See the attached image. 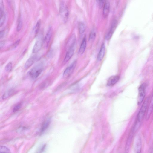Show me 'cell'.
<instances>
[{"instance_id":"cell-1","label":"cell","mask_w":153,"mask_h":153,"mask_svg":"<svg viewBox=\"0 0 153 153\" xmlns=\"http://www.w3.org/2000/svg\"><path fill=\"white\" fill-rule=\"evenodd\" d=\"M149 98L147 97L142 105L137 116V121L141 123L142 121L148 106Z\"/></svg>"},{"instance_id":"cell-2","label":"cell","mask_w":153,"mask_h":153,"mask_svg":"<svg viewBox=\"0 0 153 153\" xmlns=\"http://www.w3.org/2000/svg\"><path fill=\"white\" fill-rule=\"evenodd\" d=\"M59 13L63 22H66L68 18L69 12L67 5L63 2L60 4Z\"/></svg>"},{"instance_id":"cell-3","label":"cell","mask_w":153,"mask_h":153,"mask_svg":"<svg viewBox=\"0 0 153 153\" xmlns=\"http://www.w3.org/2000/svg\"><path fill=\"white\" fill-rule=\"evenodd\" d=\"M43 69L41 64H39L32 68L29 72V76L33 79L37 78L41 74Z\"/></svg>"},{"instance_id":"cell-4","label":"cell","mask_w":153,"mask_h":153,"mask_svg":"<svg viewBox=\"0 0 153 153\" xmlns=\"http://www.w3.org/2000/svg\"><path fill=\"white\" fill-rule=\"evenodd\" d=\"M146 88V85L144 83L142 84L139 88L137 98V103L138 105H140L143 101L145 95Z\"/></svg>"},{"instance_id":"cell-5","label":"cell","mask_w":153,"mask_h":153,"mask_svg":"<svg viewBox=\"0 0 153 153\" xmlns=\"http://www.w3.org/2000/svg\"><path fill=\"white\" fill-rule=\"evenodd\" d=\"M76 64V61H74L64 71L63 73V77L65 78L69 76L73 72Z\"/></svg>"},{"instance_id":"cell-6","label":"cell","mask_w":153,"mask_h":153,"mask_svg":"<svg viewBox=\"0 0 153 153\" xmlns=\"http://www.w3.org/2000/svg\"><path fill=\"white\" fill-rule=\"evenodd\" d=\"M134 149L135 152L136 153L141 152V138L139 136H137L135 138Z\"/></svg>"},{"instance_id":"cell-7","label":"cell","mask_w":153,"mask_h":153,"mask_svg":"<svg viewBox=\"0 0 153 153\" xmlns=\"http://www.w3.org/2000/svg\"><path fill=\"white\" fill-rule=\"evenodd\" d=\"M117 22L116 20H114L112 22L109 30L106 34L105 38L106 40H108L111 37L113 34L117 26Z\"/></svg>"},{"instance_id":"cell-8","label":"cell","mask_w":153,"mask_h":153,"mask_svg":"<svg viewBox=\"0 0 153 153\" xmlns=\"http://www.w3.org/2000/svg\"><path fill=\"white\" fill-rule=\"evenodd\" d=\"M0 26L1 27L4 24L6 19V14L4 11L3 0H0Z\"/></svg>"},{"instance_id":"cell-9","label":"cell","mask_w":153,"mask_h":153,"mask_svg":"<svg viewBox=\"0 0 153 153\" xmlns=\"http://www.w3.org/2000/svg\"><path fill=\"white\" fill-rule=\"evenodd\" d=\"M43 41L42 39H39L35 42L32 49V53H36L38 52L42 48Z\"/></svg>"},{"instance_id":"cell-10","label":"cell","mask_w":153,"mask_h":153,"mask_svg":"<svg viewBox=\"0 0 153 153\" xmlns=\"http://www.w3.org/2000/svg\"><path fill=\"white\" fill-rule=\"evenodd\" d=\"M37 58V56L36 55L31 56L26 61L25 65V68L27 69L31 66L36 61Z\"/></svg>"},{"instance_id":"cell-11","label":"cell","mask_w":153,"mask_h":153,"mask_svg":"<svg viewBox=\"0 0 153 153\" xmlns=\"http://www.w3.org/2000/svg\"><path fill=\"white\" fill-rule=\"evenodd\" d=\"M120 76L118 75L112 76L108 80L107 85L109 86H112L114 85L119 81Z\"/></svg>"},{"instance_id":"cell-12","label":"cell","mask_w":153,"mask_h":153,"mask_svg":"<svg viewBox=\"0 0 153 153\" xmlns=\"http://www.w3.org/2000/svg\"><path fill=\"white\" fill-rule=\"evenodd\" d=\"M75 50L74 46L71 47L68 49L64 60V62L66 63L71 58L73 55Z\"/></svg>"},{"instance_id":"cell-13","label":"cell","mask_w":153,"mask_h":153,"mask_svg":"<svg viewBox=\"0 0 153 153\" xmlns=\"http://www.w3.org/2000/svg\"><path fill=\"white\" fill-rule=\"evenodd\" d=\"M50 118H48L42 124L40 131V134L41 135L49 127L51 122Z\"/></svg>"},{"instance_id":"cell-14","label":"cell","mask_w":153,"mask_h":153,"mask_svg":"<svg viewBox=\"0 0 153 153\" xmlns=\"http://www.w3.org/2000/svg\"><path fill=\"white\" fill-rule=\"evenodd\" d=\"M52 33V29L51 27H50L46 34V36L43 40V42L46 46H47L51 40Z\"/></svg>"},{"instance_id":"cell-15","label":"cell","mask_w":153,"mask_h":153,"mask_svg":"<svg viewBox=\"0 0 153 153\" xmlns=\"http://www.w3.org/2000/svg\"><path fill=\"white\" fill-rule=\"evenodd\" d=\"M148 105L146 117V120H148L149 119L153 109V95L151 98Z\"/></svg>"},{"instance_id":"cell-16","label":"cell","mask_w":153,"mask_h":153,"mask_svg":"<svg viewBox=\"0 0 153 153\" xmlns=\"http://www.w3.org/2000/svg\"><path fill=\"white\" fill-rule=\"evenodd\" d=\"M134 132L133 128H132L128 136L126 143L125 151H126V152H128L129 150L133 135Z\"/></svg>"},{"instance_id":"cell-17","label":"cell","mask_w":153,"mask_h":153,"mask_svg":"<svg viewBox=\"0 0 153 153\" xmlns=\"http://www.w3.org/2000/svg\"><path fill=\"white\" fill-rule=\"evenodd\" d=\"M110 3L108 0H106L103 7V14L105 17H107L108 15L110 10Z\"/></svg>"},{"instance_id":"cell-18","label":"cell","mask_w":153,"mask_h":153,"mask_svg":"<svg viewBox=\"0 0 153 153\" xmlns=\"http://www.w3.org/2000/svg\"><path fill=\"white\" fill-rule=\"evenodd\" d=\"M105 53V46L104 44H102L99 53L98 54L97 59L99 61H101L104 57Z\"/></svg>"},{"instance_id":"cell-19","label":"cell","mask_w":153,"mask_h":153,"mask_svg":"<svg viewBox=\"0 0 153 153\" xmlns=\"http://www.w3.org/2000/svg\"><path fill=\"white\" fill-rule=\"evenodd\" d=\"M76 42V37L75 34H73L70 37L67 45L68 49L75 46Z\"/></svg>"},{"instance_id":"cell-20","label":"cell","mask_w":153,"mask_h":153,"mask_svg":"<svg viewBox=\"0 0 153 153\" xmlns=\"http://www.w3.org/2000/svg\"><path fill=\"white\" fill-rule=\"evenodd\" d=\"M86 46V39L85 37L82 39L79 49V52L80 54H83L85 49Z\"/></svg>"},{"instance_id":"cell-21","label":"cell","mask_w":153,"mask_h":153,"mask_svg":"<svg viewBox=\"0 0 153 153\" xmlns=\"http://www.w3.org/2000/svg\"><path fill=\"white\" fill-rule=\"evenodd\" d=\"M14 90L13 89H10L5 92L2 96L3 99H6L11 96L14 93Z\"/></svg>"},{"instance_id":"cell-22","label":"cell","mask_w":153,"mask_h":153,"mask_svg":"<svg viewBox=\"0 0 153 153\" xmlns=\"http://www.w3.org/2000/svg\"><path fill=\"white\" fill-rule=\"evenodd\" d=\"M78 27L79 33L82 34L84 33L86 29L85 24L82 22H80L79 24Z\"/></svg>"},{"instance_id":"cell-23","label":"cell","mask_w":153,"mask_h":153,"mask_svg":"<svg viewBox=\"0 0 153 153\" xmlns=\"http://www.w3.org/2000/svg\"><path fill=\"white\" fill-rule=\"evenodd\" d=\"M40 26V22L39 20L33 28V31L35 36H36L39 32Z\"/></svg>"},{"instance_id":"cell-24","label":"cell","mask_w":153,"mask_h":153,"mask_svg":"<svg viewBox=\"0 0 153 153\" xmlns=\"http://www.w3.org/2000/svg\"><path fill=\"white\" fill-rule=\"evenodd\" d=\"M23 25L22 19L21 16L19 17L17 23V25L16 27V30L17 31H19L21 29Z\"/></svg>"},{"instance_id":"cell-25","label":"cell","mask_w":153,"mask_h":153,"mask_svg":"<svg viewBox=\"0 0 153 153\" xmlns=\"http://www.w3.org/2000/svg\"><path fill=\"white\" fill-rule=\"evenodd\" d=\"M0 153H10V149L6 146H1L0 148Z\"/></svg>"},{"instance_id":"cell-26","label":"cell","mask_w":153,"mask_h":153,"mask_svg":"<svg viewBox=\"0 0 153 153\" xmlns=\"http://www.w3.org/2000/svg\"><path fill=\"white\" fill-rule=\"evenodd\" d=\"M96 33L95 31L93 30L91 32L89 36V40L94 41L95 38Z\"/></svg>"},{"instance_id":"cell-27","label":"cell","mask_w":153,"mask_h":153,"mask_svg":"<svg viewBox=\"0 0 153 153\" xmlns=\"http://www.w3.org/2000/svg\"><path fill=\"white\" fill-rule=\"evenodd\" d=\"M12 64L11 62H9L6 65L5 70L7 72H9L12 69Z\"/></svg>"},{"instance_id":"cell-28","label":"cell","mask_w":153,"mask_h":153,"mask_svg":"<svg viewBox=\"0 0 153 153\" xmlns=\"http://www.w3.org/2000/svg\"><path fill=\"white\" fill-rule=\"evenodd\" d=\"M99 7L100 8H102L104 6L105 2L104 0H96Z\"/></svg>"},{"instance_id":"cell-29","label":"cell","mask_w":153,"mask_h":153,"mask_svg":"<svg viewBox=\"0 0 153 153\" xmlns=\"http://www.w3.org/2000/svg\"><path fill=\"white\" fill-rule=\"evenodd\" d=\"M21 106V103H20L17 104L14 107L13 109V112H15L18 111L20 108Z\"/></svg>"},{"instance_id":"cell-30","label":"cell","mask_w":153,"mask_h":153,"mask_svg":"<svg viewBox=\"0 0 153 153\" xmlns=\"http://www.w3.org/2000/svg\"><path fill=\"white\" fill-rule=\"evenodd\" d=\"M7 1L10 7L13 9L14 6V0H7Z\"/></svg>"},{"instance_id":"cell-31","label":"cell","mask_w":153,"mask_h":153,"mask_svg":"<svg viewBox=\"0 0 153 153\" xmlns=\"http://www.w3.org/2000/svg\"><path fill=\"white\" fill-rule=\"evenodd\" d=\"M20 42V40L19 39L13 43L11 46L12 48H16L19 45Z\"/></svg>"},{"instance_id":"cell-32","label":"cell","mask_w":153,"mask_h":153,"mask_svg":"<svg viewBox=\"0 0 153 153\" xmlns=\"http://www.w3.org/2000/svg\"><path fill=\"white\" fill-rule=\"evenodd\" d=\"M46 147V144H44L43 145L41 148L39 149L38 152H43L45 149Z\"/></svg>"},{"instance_id":"cell-33","label":"cell","mask_w":153,"mask_h":153,"mask_svg":"<svg viewBox=\"0 0 153 153\" xmlns=\"http://www.w3.org/2000/svg\"><path fill=\"white\" fill-rule=\"evenodd\" d=\"M27 128L26 127H22L19 128V129H18V131L19 132H23L24 131H25V130H26Z\"/></svg>"},{"instance_id":"cell-34","label":"cell","mask_w":153,"mask_h":153,"mask_svg":"<svg viewBox=\"0 0 153 153\" xmlns=\"http://www.w3.org/2000/svg\"><path fill=\"white\" fill-rule=\"evenodd\" d=\"M5 31L4 30H1L0 31V39L3 38L5 35Z\"/></svg>"},{"instance_id":"cell-35","label":"cell","mask_w":153,"mask_h":153,"mask_svg":"<svg viewBox=\"0 0 153 153\" xmlns=\"http://www.w3.org/2000/svg\"><path fill=\"white\" fill-rule=\"evenodd\" d=\"M5 44V42L4 41H2L0 42V47L1 49L3 48Z\"/></svg>"}]
</instances>
